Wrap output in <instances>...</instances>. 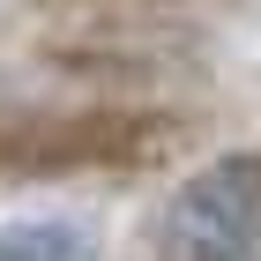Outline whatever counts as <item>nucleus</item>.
Wrapping results in <instances>:
<instances>
[{"mask_svg": "<svg viewBox=\"0 0 261 261\" xmlns=\"http://www.w3.org/2000/svg\"><path fill=\"white\" fill-rule=\"evenodd\" d=\"M75 224H0V261H82Z\"/></svg>", "mask_w": 261, "mask_h": 261, "instance_id": "nucleus-3", "label": "nucleus"}, {"mask_svg": "<svg viewBox=\"0 0 261 261\" xmlns=\"http://www.w3.org/2000/svg\"><path fill=\"white\" fill-rule=\"evenodd\" d=\"M164 261H261V149L187 172L157 217Z\"/></svg>", "mask_w": 261, "mask_h": 261, "instance_id": "nucleus-2", "label": "nucleus"}, {"mask_svg": "<svg viewBox=\"0 0 261 261\" xmlns=\"http://www.w3.org/2000/svg\"><path fill=\"white\" fill-rule=\"evenodd\" d=\"M179 127L149 112H112V105H0V179H75V172H135L149 157H172Z\"/></svg>", "mask_w": 261, "mask_h": 261, "instance_id": "nucleus-1", "label": "nucleus"}]
</instances>
